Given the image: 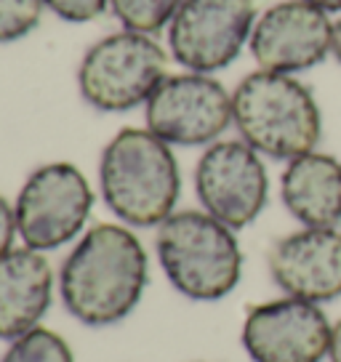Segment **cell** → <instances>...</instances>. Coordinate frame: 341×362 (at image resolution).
<instances>
[{"label":"cell","mask_w":341,"mask_h":362,"mask_svg":"<svg viewBox=\"0 0 341 362\" xmlns=\"http://www.w3.org/2000/svg\"><path fill=\"white\" fill-rule=\"evenodd\" d=\"M147 280V250L137 235L120 224H96L62 264L59 291L78 322L104 328L137 309Z\"/></svg>","instance_id":"6da1fadb"},{"label":"cell","mask_w":341,"mask_h":362,"mask_svg":"<svg viewBox=\"0 0 341 362\" xmlns=\"http://www.w3.org/2000/svg\"><path fill=\"white\" fill-rule=\"evenodd\" d=\"M232 123L262 158H301L318 149L323 115L315 93L296 78L256 69L232 93Z\"/></svg>","instance_id":"7a4b0ae2"},{"label":"cell","mask_w":341,"mask_h":362,"mask_svg":"<svg viewBox=\"0 0 341 362\" xmlns=\"http://www.w3.org/2000/svg\"><path fill=\"white\" fill-rule=\"evenodd\" d=\"M99 184L107 208L128 226H160L182 192L170 144L141 128H123L104 147Z\"/></svg>","instance_id":"3957f363"},{"label":"cell","mask_w":341,"mask_h":362,"mask_svg":"<svg viewBox=\"0 0 341 362\" xmlns=\"http://www.w3.org/2000/svg\"><path fill=\"white\" fill-rule=\"evenodd\" d=\"M155 250L168 283L192 301H219L243 277L235 229L205 211H173L158 226Z\"/></svg>","instance_id":"277c9868"},{"label":"cell","mask_w":341,"mask_h":362,"mask_svg":"<svg viewBox=\"0 0 341 362\" xmlns=\"http://www.w3.org/2000/svg\"><path fill=\"white\" fill-rule=\"evenodd\" d=\"M168 69V57L149 35L115 33L93 43L78 69L80 96L99 112H128L147 104Z\"/></svg>","instance_id":"5b68a950"},{"label":"cell","mask_w":341,"mask_h":362,"mask_svg":"<svg viewBox=\"0 0 341 362\" xmlns=\"http://www.w3.org/2000/svg\"><path fill=\"white\" fill-rule=\"evenodd\" d=\"M93 208L88 179L72 163L35 168L16 197V229L33 250H57L78 238Z\"/></svg>","instance_id":"8992f818"},{"label":"cell","mask_w":341,"mask_h":362,"mask_svg":"<svg viewBox=\"0 0 341 362\" xmlns=\"http://www.w3.org/2000/svg\"><path fill=\"white\" fill-rule=\"evenodd\" d=\"M147 131L170 147H211L232 125V93L200 72L168 75L144 104Z\"/></svg>","instance_id":"52a82bcc"},{"label":"cell","mask_w":341,"mask_h":362,"mask_svg":"<svg viewBox=\"0 0 341 362\" xmlns=\"http://www.w3.org/2000/svg\"><path fill=\"white\" fill-rule=\"evenodd\" d=\"M195 192L205 214L229 229L253 224L270 200V176L262 155L243 139L214 141L197 160Z\"/></svg>","instance_id":"ba28073f"},{"label":"cell","mask_w":341,"mask_h":362,"mask_svg":"<svg viewBox=\"0 0 341 362\" xmlns=\"http://www.w3.org/2000/svg\"><path fill=\"white\" fill-rule=\"evenodd\" d=\"M253 24V0H184L168 24L170 57L190 72H219L240 57Z\"/></svg>","instance_id":"9c48e42d"},{"label":"cell","mask_w":341,"mask_h":362,"mask_svg":"<svg viewBox=\"0 0 341 362\" xmlns=\"http://www.w3.org/2000/svg\"><path fill=\"white\" fill-rule=\"evenodd\" d=\"M330 328L320 304L283 296L250 306L240 341L253 362H325Z\"/></svg>","instance_id":"30bf717a"},{"label":"cell","mask_w":341,"mask_h":362,"mask_svg":"<svg viewBox=\"0 0 341 362\" xmlns=\"http://www.w3.org/2000/svg\"><path fill=\"white\" fill-rule=\"evenodd\" d=\"M248 45L262 69L299 75L333 54V22L307 0H280L256 19Z\"/></svg>","instance_id":"8fae6325"},{"label":"cell","mask_w":341,"mask_h":362,"mask_svg":"<svg viewBox=\"0 0 341 362\" xmlns=\"http://www.w3.org/2000/svg\"><path fill=\"white\" fill-rule=\"evenodd\" d=\"M270 274L285 296L312 304L341 298V229L301 226L270 250Z\"/></svg>","instance_id":"7c38bea8"},{"label":"cell","mask_w":341,"mask_h":362,"mask_svg":"<svg viewBox=\"0 0 341 362\" xmlns=\"http://www.w3.org/2000/svg\"><path fill=\"white\" fill-rule=\"evenodd\" d=\"M54 296V272L40 250L11 248L0 256V341L40 328Z\"/></svg>","instance_id":"4fadbf2b"},{"label":"cell","mask_w":341,"mask_h":362,"mask_svg":"<svg viewBox=\"0 0 341 362\" xmlns=\"http://www.w3.org/2000/svg\"><path fill=\"white\" fill-rule=\"evenodd\" d=\"M280 197L285 211L301 226H339L341 160L318 149L294 158L280 176Z\"/></svg>","instance_id":"5bb4252c"},{"label":"cell","mask_w":341,"mask_h":362,"mask_svg":"<svg viewBox=\"0 0 341 362\" xmlns=\"http://www.w3.org/2000/svg\"><path fill=\"white\" fill-rule=\"evenodd\" d=\"M182 3L184 0H110V8L125 30L155 35L170 24Z\"/></svg>","instance_id":"9a60e30c"},{"label":"cell","mask_w":341,"mask_h":362,"mask_svg":"<svg viewBox=\"0 0 341 362\" xmlns=\"http://www.w3.org/2000/svg\"><path fill=\"white\" fill-rule=\"evenodd\" d=\"M0 362H75L69 344L48 328H35L11 341Z\"/></svg>","instance_id":"2e32d148"},{"label":"cell","mask_w":341,"mask_h":362,"mask_svg":"<svg viewBox=\"0 0 341 362\" xmlns=\"http://www.w3.org/2000/svg\"><path fill=\"white\" fill-rule=\"evenodd\" d=\"M43 0H0V45L22 40L40 24Z\"/></svg>","instance_id":"e0dca14e"},{"label":"cell","mask_w":341,"mask_h":362,"mask_svg":"<svg viewBox=\"0 0 341 362\" xmlns=\"http://www.w3.org/2000/svg\"><path fill=\"white\" fill-rule=\"evenodd\" d=\"M48 11H54L59 19H64L69 24H86L99 19L110 0H43Z\"/></svg>","instance_id":"ac0fdd59"},{"label":"cell","mask_w":341,"mask_h":362,"mask_svg":"<svg viewBox=\"0 0 341 362\" xmlns=\"http://www.w3.org/2000/svg\"><path fill=\"white\" fill-rule=\"evenodd\" d=\"M16 235H19V229H16V211H13L11 205H8V200L0 194V256L11 250Z\"/></svg>","instance_id":"d6986e66"},{"label":"cell","mask_w":341,"mask_h":362,"mask_svg":"<svg viewBox=\"0 0 341 362\" xmlns=\"http://www.w3.org/2000/svg\"><path fill=\"white\" fill-rule=\"evenodd\" d=\"M328 362H341V317L333 322V328H330Z\"/></svg>","instance_id":"ffe728a7"},{"label":"cell","mask_w":341,"mask_h":362,"mask_svg":"<svg viewBox=\"0 0 341 362\" xmlns=\"http://www.w3.org/2000/svg\"><path fill=\"white\" fill-rule=\"evenodd\" d=\"M312 6H318L325 13H341V0H307Z\"/></svg>","instance_id":"44dd1931"},{"label":"cell","mask_w":341,"mask_h":362,"mask_svg":"<svg viewBox=\"0 0 341 362\" xmlns=\"http://www.w3.org/2000/svg\"><path fill=\"white\" fill-rule=\"evenodd\" d=\"M333 57L339 59V64H341V19L333 24Z\"/></svg>","instance_id":"7402d4cb"}]
</instances>
